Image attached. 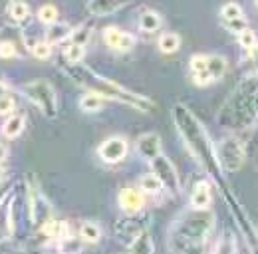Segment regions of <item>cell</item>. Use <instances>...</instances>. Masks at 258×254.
Returning <instances> with one entry per match:
<instances>
[{"label":"cell","mask_w":258,"mask_h":254,"mask_svg":"<svg viewBox=\"0 0 258 254\" xmlns=\"http://www.w3.org/2000/svg\"><path fill=\"white\" fill-rule=\"evenodd\" d=\"M171 115H173V121L177 125L179 135L183 137V141L189 147V151L201 163V167L215 181H221L223 169H221V163H219V157H217V147H215L213 139L209 137L207 129L199 121V117H195V113L185 103H175Z\"/></svg>","instance_id":"1"},{"label":"cell","mask_w":258,"mask_h":254,"mask_svg":"<svg viewBox=\"0 0 258 254\" xmlns=\"http://www.w3.org/2000/svg\"><path fill=\"white\" fill-rule=\"evenodd\" d=\"M66 74L82 88L86 90H94L97 94H101L105 99H113V101H119L123 105H129L141 113H147V111H153L155 105L149 97L141 94H135L127 88H123L121 84L117 82H111L103 76H99L96 70L88 68V66H82V64H68L66 68Z\"/></svg>","instance_id":"2"},{"label":"cell","mask_w":258,"mask_h":254,"mask_svg":"<svg viewBox=\"0 0 258 254\" xmlns=\"http://www.w3.org/2000/svg\"><path fill=\"white\" fill-rule=\"evenodd\" d=\"M215 226V217L207 211L191 209L181 215V219L173 222L169 228V250L173 252H191L203 246V242L211 236Z\"/></svg>","instance_id":"3"},{"label":"cell","mask_w":258,"mask_h":254,"mask_svg":"<svg viewBox=\"0 0 258 254\" xmlns=\"http://www.w3.org/2000/svg\"><path fill=\"white\" fill-rule=\"evenodd\" d=\"M20 92L24 94L26 99H30L34 105L42 111L44 117L48 119H54L58 115V95H56V90L54 86L40 78V80H32V82H26Z\"/></svg>","instance_id":"4"},{"label":"cell","mask_w":258,"mask_h":254,"mask_svg":"<svg viewBox=\"0 0 258 254\" xmlns=\"http://www.w3.org/2000/svg\"><path fill=\"white\" fill-rule=\"evenodd\" d=\"M217 157L221 163V169L226 173H236L242 169L246 161V145L236 135H226L217 145Z\"/></svg>","instance_id":"5"},{"label":"cell","mask_w":258,"mask_h":254,"mask_svg":"<svg viewBox=\"0 0 258 254\" xmlns=\"http://www.w3.org/2000/svg\"><path fill=\"white\" fill-rule=\"evenodd\" d=\"M26 189H28V215H30V221H32V224L40 226L42 222H46L52 217L50 203L42 195V190H40L34 177L26 179Z\"/></svg>","instance_id":"6"},{"label":"cell","mask_w":258,"mask_h":254,"mask_svg":"<svg viewBox=\"0 0 258 254\" xmlns=\"http://www.w3.org/2000/svg\"><path fill=\"white\" fill-rule=\"evenodd\" d=\"M149 167L159 177V181L163 183L165 190H169L171 195H179L181 193V179H179V173H177L175 165L171 163V159L165 157L163 153H159L157 157L149 161Z\"/></svg>","instance_id":"7"},{"label":"cell","mask_w":258,"mask_h":254,"mask_svg":"<svg viewBox=\"0 0 258 254\" xmlns=\"http://www.w3.org/2000/svg\"><path fill=\"white\" fill-rule=\"evenodd\" d=\"M97 155L107 165H117V163L127 159L129 141L123 135H111V137L101 141V145L97 147Z\"/></svg>","instance_id":"8"},{"label":"cell","mask_w":258,"mask_h":254,"mask_svg":"<svg viewBox=\"0 0 258 254\" xmlns=\"http://www.w3.org/2000/svg\"><path fill=\"white\" fill-rule=\"evenodd\" d=\"M101 38H103V44H105L109 50H113V52L125 54V52H131V50L135 48V38H133V34L121 30V28H117V26H107V28L103 30V34H101Z\"/></svg>","instance_id":"9"},{"label":"cell","mask_w":258,"mask_h":254,"mask_svg":"<svg viewBox=\"0 0 258 254\" xmlns=\"http://www.w3.org/2000/svg\"><path fill=\"white\" fill-rule=\"evenodd\" d=\"M135 151L143 161L149 163L151 159H155L161 153V135L155 131H147V133L139 135L135 141Z\"/></svg>","instance_id":"10"},{"label":"cell","mask_w":258,"mask_h":254,"mask_svg":"<svg viewBox=\"0 0 258 254\" xmlns=\"http://www.w3.org/2000/svg\"><path fill=\"white\" fill-rule=\"evenodd\" d=\"M145 201H147V195L139 187H125L117 195V203L127 215H137L139 211H143Z\"/></svg>","instance_id":"11"},{"label":"cell","mask_w":258,"mask_h":254,"mask_svg":"<svg viewBox=\"0 0 258 254\" xmlns=\"http://www.w3.org/2000/svg\"><path fill=\"white\" fill-rule=\"evenodd\" d=\"M211 201H213V187H211V181H207V179L197 181L193 190H191V209L207 211V209L211 207Z\"/></svg>","instance_id":"12"},{"label":"cell","mask_w":258,"mask_h":254,"mask_svg":"<svg viewBox=\"0 0 258 254\" xmlns=\"http://www.w3.org/2000/svg\"><path fill=\"white\" fill-rule=\"evenodd\" d=\"M131 0H88V12L92 16H107L125 8Z\"/></svg>","instance_id":"13"},{"label":"cell","mask_w":258,"mask_h":254,"mask_svg":"<svg viewBox=\"0 0 258 254\" xmlns=\"http://www.w3.org/2000/svg\"><path fill=\"white\" fill-rule=\"evenodd\" d=\"M6 14L18 26H24L26 22H30V16H32L30 6L24 0H10L8 2V8H6Z\"/></svg>","instance_id":"14"},{"label":"cell","mask_w":258,"mask_h":254,"mask_svg":"<svg viewBox=\"0 0 258 254\" xmlns=\"http://www.w3.org/2000/svg\"><path fill=\"white\" fill-rule=\"evenodd\" d=\"M24 127H26V117H24L22 113H14V111H12L10 115H6L0 133H2V137H6V139H16V137L24 131Z\"/></svg>","instance_id":"15"},{"label":"cell","mask_w":258,"mask_h":254,"mask_svg":"<svg viewBox=\"0 0 258 254\" xmlns=\"http://www.w3.org/2000/svg\"><path fill=\"white\" fill-rule=\"evenodd\" d=\"M78 105H80V109H82L84 113H97V111L103 109L105 97L101 94H97V92H94V90H86L84 94L80 95Z\"/></svg>","instance_id":"16"},{"label":"cell","mask_w":258,"mask_h":254,"mask_svg":"<svg viewBox=\"0 0 258 254\" xmlns=\"http://www.w3.org/2000/svg\"><path fill=\"white\" fill-rule=\"evenodd\" d=\"M72 26L70 24H66V22H54V24H50L48 26V30H46V36H44V40L46 42H50L52 46H58V44H64L70 40V36H72Z\"/></svg>","instance_id":"17"},{"label":"cell","mask_w":258,"mask_h":254,"mask_svg":"<svg viewBox=\"0 0 258 254\" xmlns=\"http://www.w3.org/2000/svg\"><path fill=\"white\" fill-rule=\"evenodd\" d=\"M137 26L139 30L145 32V34H151V32H157L163 26V18L159 12L155 10H143L137 18Z\"/></svg>","instance_id":"18"},{"label":"cell","mask_w":258,"mask_h":254,"mask_svg":"<svg viewBox=\"0 0 258 254\" xmlns=\"http://www.w3.org/2000/svg\"><path fill=\"white\" fill-rule=\"evenodd\" d=\"M226 70H228V62H226L225 56H221V54H209L207 56V72L213 78V82L223 80Z\"/></svg>","instance_id":"19"},{"label":"cell","mask_w":258,"mask_h":254,"mask_svg":"<svg viewBox=\"0 0 258 254\" xmlns=\"http://www.w3.org/2000/svg\"><path fill=\"white\" fill-rule=\"evenodd\" d=\"M137 187L143 190L147 197H157V195H161L165 193V187H163V183L159 181V177L151 171V173H145V175H141L139 177V183H137Z\"/></svg>","instance_id":"20"},{"label":"cell","mask_w":258,"mask_h":254,"mask_svg":"<svg viewBox=\"0 0 258 254\" xmlns=\"http://www.w3.org/2000/svg\"><path fill=\"white\" fill-rule=\"evenodd\" d=\"M115 232H117V236H119L121 240L127 242V246H129V244L143 232V228L135 221H119L115 224Z\"/></svg>","instance_id":"21"},{"label":"cell","mask_w":258,"mask_h":254,"mask_svg":"<svg viewBox=\"0 0 258 254\" xmlns=\"http://www.w3.org/2000/svg\"><path fill=\"white\" fill-rule=\"evenodd\" d=\"M157 48L161 54H175L181 48V36L177 32H163L157 40Z\"/></svg>","instance_id":"22"},{"label":"cell","mask_w":258,"mask_h":254,"mask_svg":"<svg viewBox=\"0 0 258 254\" xmlns=\"http://www.w3.org/2000/svg\"><path fill=\"white\" fill-rule=\"evenodd\" d=\"M80 238L86 244H96V242L101 240V226L94 221L82 222V226H80Z\"/></svg>","instance_id":"23"},{"label":"cell","mask_w":258,"mask_h":254,"mask_svg":"<svg viewBox=\"0 0 258 254\" xmlns=\"http://www.w3.org/2000/svg\"><path fill=\"white\" fill-rule=\"evenodd\" d=\"M64 56L66 64H82V60L86 58V46L82 44H76V42H70L64 46Z\"/></svg>","instance_id":"24"},{"label":"cell","mask_w":258,"mask_h":254,"mask_svg":"<svg viewBox=\"0 0 258 254\" xmlns=\"http://www.w3.org/2000/svg\"><path fill=\"white\" fill-rule=\"evenodd\" d=\"M38 20L44 24V26H50V24H54V22H58L60 20V10H58V6H54V4H42L40 8H38Z\"/></svg>","instance_id":"25"},{"label":"cell","mask_w":258,"mask_h":254,"mask_svg":"<svg viewBox=\"0 0 258 254\" xmlns=\"http://www.w3.org/2000/svg\"><path fill=\"white\" fill-rule=\"evenodd\" d=\"M84 246H86V242L80 236H74V234L58 240V248L64 250V252H80V250H84Z\"/></svg>","instance_id":"26"},{"label":"cell","mask_w":258,"mask_h":254,"mask_svg":"<svg viewBox=\"0 0 258 254\" xmlns=\"http://www.w3.org/2000/svg\"><path fill=\"white\" fill-rule=\"evenodd\" d=\"M129 248H131L133 252H153V242H151L149 232L143 230V232L129 244Z\"/></svg>","instance_id":"27"},{"label":"cell","mask_w":258,"mask_h":254,"mask_svg":"<svg viewBox=\"0 0 258 254\" xmlns=\"http://www.w3.org/2000/svg\"><path fill=\"white\" fill-rule=\"evenodd\" d=\"M221 20H232V18H240L244 16V10L238 2H226L221 6V12H219Z\"/></svg>","instance_id":"28"},{"label":"cell","mask_w":258,"mask_h":254,"mask_svg":"<svg viewBox=\"0 0 258 254\" xmlns=\"http://www.w3.org/2000/svg\"><path fill=\"white\" fill-rule=\"evenodd\" d=\"M92 26H86V24H80L78 28L72 30V36H70V42H76V44H82L86 46L90 40H92Z\"/></svg>","instance_id":"29"},{"label":"cell","mask_w":258,"mask_h":254,"mask_svg":"<svg viewBox=\"0 0 258 254\" xmlns=\"http://www.w3.org/2000/svg\"><path fill=\"white\" fill-rule=\"evenodd\" d=\"M30 52H32V56L36 60H50L52 52H54V46L50 42H46V40H40Z\"/></svg>","instance_id":"30"},{"label":"cell","mask_w":258,"mask_h":254,"mask_svg":"<svg viewBox=\"0 0 258 254\" xmlns=\"http://www.w3.org/2000/svg\"><path fill=\"white\" fill-rule=\"evenodd\" d=\"M223 22V26H225L226 30L230 32V34H234V36H238L240 32H244L248 28V22H246V16H240V18H232V20H221Z\"/></svg>","instance_id":"31"},{"label":"cell","mask_w":258,"mask_h":254,"mask_svg":"<svg viewBox=\"0 0 258 254\" xmlns=\"http://www.w3.org/2000/svg\"><path fill=\"white\" fill-rule=\"evenodd\" d=\"M16 109V99L10 92L0 95V115H10Z\"/></svg>","instance_id":"32"},{"label":"cell","mask_w":258,"mask_h":254,"mask_svg":"<svg viewBox=\"0 0 258 254\" xmlns=\"http://www.w3.org/2000/svg\"><path fill=\"white\" fill-rule=\"evenodd\" d=\"M16 56H18V48H16L14 42H10V40L0 42V58L2 60H12Z\"/></svg>","instance_id":"33"},{"label":"cell","mask_w":258,"mask_h":254,"mask_svg":"<svg viewBox=\"0 0 258 254\" xmlns=\"http://www.w3.org/2000/svg\"><path fill=\"white\" fill-rule=\"evenodd\" d=\"M236 38H238V44H240V48H244V50L252 48V46H254V44L258 42L256 34L250 30V28H246L244 32H240Z\"/></svg>","instance_id":"34"},{"label":"cell","mask_w":258,"mask_h":254,"mask_svg":"<svg viewBox=\"0 0 258 254\" xmlns=\"http://www.w3.org/2000/svg\"><path fill=\"white\" fill-rule=\"evenodd\" d=\"M189 70L191 74H199V72H205L207 70V54H195L189 60Z\"/></svg>","instance_id":"35"},{"label":"cell","mask_w":258,"mask_h":254,"mask_svg":"<svg viewBox=\"0 0 258 254\" xmlns=\"http://www.w3.org/2000/svg\"><path fill=\"white\" fill-rule=\"evenodd\" d=\"M191 78H193L195 86H201V88H205V86L213 84V78L209 76V72H207V70H205V72H199V74H191Z\"/></svg>","instance_id":"36"},{"label":"cell","mask_w":258,"mask_h":254,"mask_svg":"<svg viewBox=\"0 0 258 254\" xmlns=\"http://www.w3.org/2000/svg\"><path fill=\"white\" fill-rule=\"evenodd\" d=\"M6 157H8V147L4 143H0V163H4Z\"/></svg>","instance_id":"37"},{"label":"cell","mask_w":258,"mask_h":254,"mask_svg":"<svg viewBox=\"0 0 258 254\" xmlns=\"http://www.w3.org/2000/svg\"><path fill=\"white\" fill-rule=\"evenodd\" d=\"M10 195V187H0V205L4 203V199Z\"/></svg>","instance_id":"38"},{"label":"cell","mask_w":258,"mask_h":254,"mask_svg":"<svg viewBox=\"0 0 258 254\" xmlns=\"http://www.w3.org/2000/svg\"><path fill=\"white\" fill-rule=\"evenodd\" d=\"M4 177H6V171H4V167H2V163H0V183L4 181Z\"/></svg>","instance_id":"39"},{"label":"cell","mask_w":258,"mask_h":254,"mask_svg":"<svg viewBox=\"0 0 258 254\" xmlns=\"http://www.w3.org/2000/svg\"><path fill=\"white\" fill-rule=\"evenodd\" d=\"M256 149H258V137H256Z\"/></svg>","instance_id":"40"},{"label":"cell","mask_w":258,"mask_h":254,"mask_svg":"<svg viewBox=\"0 0 258 254\" xmlns=\"http://www.w3.org/2000/svg\"><path fill=\"white\" fill-rule=\"evenodd\" d=\"M256 6H258V0H256Z\"/></svg>","instance_id":"41"}]
</instances>
